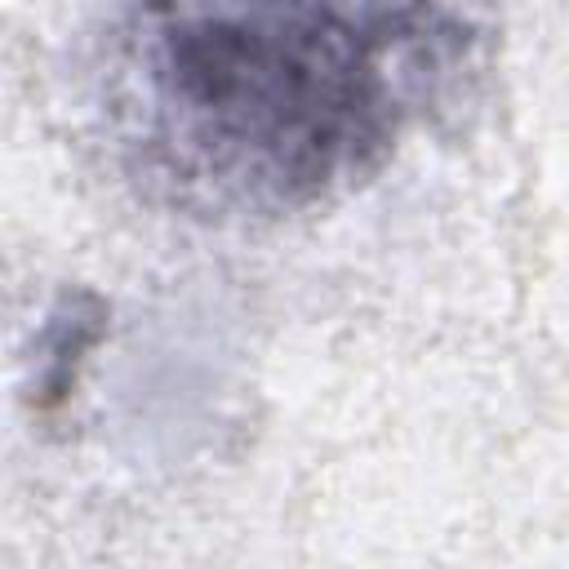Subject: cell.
Returning <instances> with one entry per match:
<instances>
[{
    "label": "cell",
    "instance_id": "obj_1",
    "mask_svg": "<svg viewBox=\"0 0 569 569\" xmlns=\"http://www.w3.org/2000/svg\"><path fill=\"white\" fill-rule=\"evenodd\" d=\"M449 36L427 0H138L116 49L124 142L187 209L302 213L382 169Z\"/></svg>",
    "mask_w": 569,
    "mask_h": 569
}]
</instances>
